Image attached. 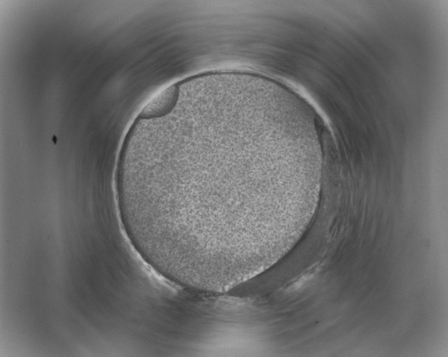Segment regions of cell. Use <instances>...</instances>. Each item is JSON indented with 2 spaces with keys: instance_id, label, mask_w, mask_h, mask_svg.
I'll list each match as a JSON object with an SVG mask.
<instances>
[{
  "instance_id": "1",
  "label": "cell",
  "mask_w": 448,
  "mask_h": 357,
  "mask_svg": "<svg viewBox=\"0 0 448 357\" xmlns=\"http://www.w3.org/2000/svg\"><path fill=\"white\" fill-rule=\"evenodd\" d=\"M179 97L178 83L173 84L153 98L140 113L138 118L144 119L161 118L174 107Z\"/></svg>"
}]
</instances>
